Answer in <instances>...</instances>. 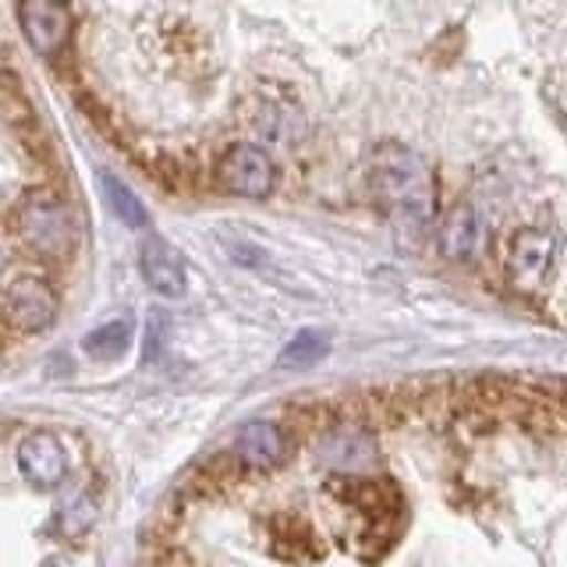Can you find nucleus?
<instances>
[{
  "instance_id": "5",
  "label": "nucleus",
  "mask_w": 567,
  "mask_h": 567,
  "mask_svg": "<svg viewBox=\"0 0 567 567\" xmlns=\"http://www.w3.org/2000/svg\"><path fill=\"white\" fill-rule=\"evenodd\" d=\"M557 262V235L549 227H522L507 248V280L514 291L539 295Z\"/></svg>"
},
{
  "instance_id": "2",
  "label": "nucleus",
  "mask_w": 567,
  "mask_h": 567,
  "mask_svg": "<svg viewBox=\"0 0 567 567\" xmlns=\"http://www.w3.org/2000/svg\"><path fill=\"white\" fill-rule=\"evenodd\" d=\"M14 230L32 256L71 259L79 248V217L71 203L53 188H32L14 209Z\"/></svg>"
},
{
  "instance_id": "13",
  "label": "nucleus",
  "mask_w": 567,
  "mask_h": 567,
  "mask_svg": "<svg viewBox=\"0 0 567 567\" xmlns=\"http://www.w3.org/2000/svg\"><path fill=\"white\" fill-rule=\"evenodd\" d=\"M270 549H274V557L280 560H316L323 549H319V539H316V532L295 518V514H280V518L270 522Z\"/></svg>"
},
{
  "instance_id": "3",
  "label": "nucleus",
  "mask_w": 567,
  "mask_h": 567,
  "mask_svg": "<svg viewBox=\"0 0 567 567\" xmlns=\"http://www.w3.org/2000/svg\"><path fill=\"white\" fill-rule=\"evenodd\" d=\"M61 295L35 262H8L0 270V323L11 333H43L58 323Z\"/></svg>"
},
{
  "instance_id": "11",
  "label": "nucleus",
  "mask_w": 567,
  "mask_h": 567,
  "mask_svg": "<svg viewBox=\"0 0 567 567\" xmlns=\"http://www.w3.org/2000/svg\"><path fill=\"white\" fill-rule=\"evenodd\" d=\"M248 121H252V128L262 138L280 142V146H298L301 135H306V117H301V106L291 103L284 93H259V96H252V111H248Z\"/></svg>"
},
{
  "instance_id": "15",
  "label": "nucleus",
  "mask_w": 567,
  "mask_h": 567,
  "mask_svg": "<svg viewBox=\"0 0 567 567\" xmlns=\"http://www.w3.org/2000/svg\"><path fill=\"white\" fill-rule=\"evenodd\" d=\"M100 192H103V199H106V206H111V213L114 217L124 224V227H146L150 224V213H146V206H142L138 199H135V192L121 182V177H114V174H100Z\"/></svg>"
},
{
  "instance_id": "8",
  "label": "nucleus",
  "mask_w": 567,
  "mask_h": 567,
  "mask_svg": "<svg viewBox=\"0 0 567 567\" xmlns=\"http://www.w3.org/2000/svg\"><path fill=\"white\" fill-rule=\"evenodd\" d=\"M18 25L29 47L40 53L43 61H58L71 43V29H75V18L64 4H50V0H29V4H18Z\"/></svg>"
},
{
  "instance_id": "14",
  "label": "nucleus",
  "mask_w": 567,
  "mask_h": 567,
  "mask_svg": "<svg viewBox=\"0 0 567 567\" xmlns=\"http://www.w3.org/2000/svg\"><path fill=\"white\" fill-rule=\"evenodd\" d=\"M96 514H100L96 496L93 493H75V496H68V501L58 507L53 532H58L61 539H82L85 532L96 525Z\"/></svg>"
},
{
  "instance_id": "7",
  "label": "nucleus",
  "mask_w": 567,
  "mask_h": 567,
  "mask_svg": "<svg viewBox=\"0 0 567 567\" xmlns=\"http://www.w3.org/2000/svg\"><path fill=\"white\" fill-rule=\"evenodd\" d=\"M316 457H319V465H327L341 475H362L377 465L380 447H377V436L362 430V425L337 422L316 436Z\"/></svg>"
},
{
  "instance_id": "18",
  "label": "nucleus",
  "mask_w": 567,
  "mask_h": 567,
  "mask_svg": "<svg viewBox=\"0 0 567 567\" xmlns=\"http://www.w3.org/2000/svg\"><path fill=\"white\" fill-rule=\"evenodd\" d=\"M40 567H68V557H61V554H53V557H47Z\"/></svg>"
},
{
  "instance_id": "17",
  "label": "nucleus",
  "mask_w": 567,
  "mask_h": 567,
  "mask_svg": "<svg viewBox=\"0 0 567 567\" xmlns=\"http://www.w3.org/2000/svg\"><path fill=\"white\" fill-rule=\"evenodd\" d=\"M128 344H132V327L124 323V319H114V323H103L100 330H93V333H89L85 341H82L85 354H93V359H100V362L117 359V354L128 351Z\"/></svg>"
},
{
  "instance_id": "4",
  "label": "nucleus",
  "mask_w": 567,
  "mask_h": 567,
  "mask_svg": "<svg viewBox=\"0 0 567 567\" xmlns=\"http://www.w3.org/2000/svg\"><path fill=\"white\" fill-rule=\"evenodd\" d=\"M217 182L238 199L262 203L277 188V164L256 142H230L217 159Z\"/></svg>"
},
{
  "instance_id": "1",
  "label": "nucleus",
  "mask_w": 567,
  "mask_h": 567,
  "mask_svg": "<svg viewBox=\"0 0 567 567\" xmlns=\"http://www.w3.org/2000/svg\"><path fill=\"white\" fill-rule=\"evenodd\" d=\"M369 195L390 220L401 227H425L436 213V185L430 164L401 146V142H380L369 153Z\"/></svg>"
},
{
  "instance_id": "6",
  "label": "nucleus",
  "mask_w": 567,
  "mask_h": 567,
  "mask_svg": "<svg viewBox=\"0 0 567 567\" xmlns=\"http://www.w3.org/2000/svg\"><path fill=\"white\" fill-rule=\"evenodd\" d=\"M227 454L241 472H277L291 457V433L284 422L252 419L235 433V443H230Z\"/></svg>"
},
{
  "instance_id": "9",
  "label": "nucleus",
  "mask_w": 567,
  "mask_h": 567,
  "mask_svg": "<svg viewBox=\"0 0 567 567\" xmlns=\"http://www.w3.org/2000/svg\"><path fill=\"white\" fill-rule=\"evenodd\" d=\"M436 248L451 262H472L486 252V220L472 203H457L443 213L436 227Z\"/></svg>"
},
{
  "instance_id": "19",
  "label": "nucleus",
  "mask_w": 567,
  "mask_h": 567,
  "mask_svg": "<svg viewBox=\"0 0 567 567\" xmlns=\"http://www.w3.org/2000/svg\"><path fill=\"white\" fill-rule=\"evenodd\" d=\"M8 333H11V330H8L4 323H0V351H4V344H8V341H4V337H8Z\"/></svg>"
},
{
  "instance_id": "16",
  "label": "nucleus",
  "mask_w": 567,
  "mask_h": 567,
  "mask_svg": "<svg viewBox=\"0 0 567 567\" xmlns=\"http://www.w3.org/2000/svg\"><path fill=\"white\" fill-rule=\"evenodd\" d=\"M330 351V333L327 330H298L288 348L280 351V369H309L316 362H323Z\"/></svg>"
},
{
  "instance_id": "10",
  "label": "nucleus",
  "mask_w": 567,
  "mask_h": 567,
  "mask_svg": "<svg viewBox=\"0 0 567 567\" xmlns=\"http://www.w3.org/2000/svg\"><path fill=\"white\" fill-rule=\"evenodd\" d=\"M18 468L40 489H58L68 478V454L61 440L47 430H32L18 440Z\"/></svg>"
},
{
  "instance_id": "12",
  "label": "nucleus",
  "mask_w": 567,
  "mask_h": 567,
  "mask_svg": "<svg viewBox=\"0 0 567 567\" xmlns=\"http://www.w3.org/2000/svg\"><path fill=\"white\" fill-rule=\"evenodd\" d=\"M138 270L142 280L150 284L156 295L164 298H182L188 288V274L185 262L177 256V248H171L164 238H146L138 248Z\"/></svg>"
}]
</instances>
